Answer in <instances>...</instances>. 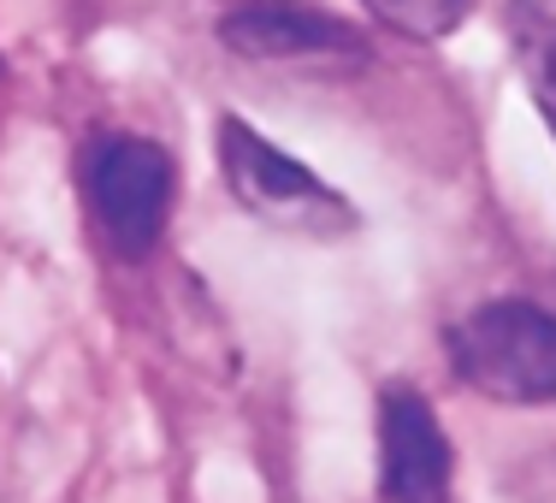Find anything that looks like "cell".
I'll use <instances>...</instances> for the list:
<instances>
[{"label": "cell", "instance_id": "obj_1", "mask_svg": "<svg viewBox=\"0 0 556 503\" xmlns=\"http://www.w3.org/2000/svg\"><path fill=\"white\" fill-rule=\"evenodd\" d=\"M77 190H84V214L96 225L101 249L118 261H149L154 243L166 237L172 196H178V166L154 137H108L84 142L77 161Z\"/></svg>", "mask_w": 556, "mask_h": 503}, {"label": "cell", "instance_id": "obj_2", "mask_svg": "<svg viewBox=\"0 0 556 503\" xmlns=\"http://www.w3.org/2000/svg\"><path fill=\"white\" fill-rule=\"evenodd\" d=\"M450 367L462 386H473L492 403H556V314L527 297L480 302L468 320L450 326L444 338Z\"/></svg>", "mask_w": 556, "mask_h": 503}, {"label": "cell", "instance_id": "obj_3", "mask_svg": "<svg viewBox=\"0 0 556 503\" xmlns=\"http://www.w3.org/2000/svg\"><path fill=\"white\" fill-rule=\"evenodd\" d=\"M214 142H219V178L243 214H255L285 237H308V243H332V237L355 231V208L343 202V190L314 178L285 149H273L249 118H219Z\"/></svg>", "mask_w": 556, "mask_h": 503}, {"label": "cell", "instance_id": "obj_4", "mask_svg": "<svg viewBox=\"0 0 556 503\" xmlns=\"http://www.w3.org/2000/svg\"><path fill=\"white\" fill-rule=\"evenodd\" d=\"M219 48L243 65L285 72H355L374 60V42L350 18L314 0H231L219 12Z\"/></svg>", "mask_w": 556, "mask_h": 503}, {"label": "cell", "instance_id": "obj_5", "mask_svg": "<svg viewBox=\"0 0 556 503\" xmlns=\"http://www.w3.org/2000/svg\"><path fill=\"white\" fill-rule=\"evenodd\" d=\"M456 456L415 386H391L379 397V498L386 503H450Z\"/></svg>", "mask_w": 556, "mask_h": 503}, {"label": "cell", "instance_id": "obj_6", "mask_svg": "<svg viewBox=\"0 0 556 503\" xmlns=\"http://www.w3.org/2000/svg\"><path fill=\"white\" fill-rule=\"evenodd\" d=\"M503 24H509L515 72H521L539 118H545L551 137H556V0H509Z\"/></svg>", "mask_w": 556, "mask_h": 503}, {"label": "cell", "instance_id": "obj_7", "mask_svg": "<svg viewBox=\"0 0 556 503\" xmlns=\"http://www.w3.org/2000/svg\"><path fill=\"white\" fill-rule=\"evenodd\" d=\"M367 18L386 24V30L408 36V42H439L462 18H468L473 0H362Z\"/></svg>", "mask_w": 556, "mask_h": 503}]
</instances>
